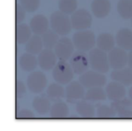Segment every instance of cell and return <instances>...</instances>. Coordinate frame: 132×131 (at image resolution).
<instances>
[{
	"label": "cell",
	"instance_id": "obj_1",
	"mask_svg": "<svg viewBox=\"0 0 132 131\" xmlns=\"http://www.w3.org/2000/svg\"><path fill=\"white\" fill-rule=\"evenodd\" d=\"M50 24L53 30L60 35L68 34L72 28L71 20L67 14L61 11H56L50 16Z\"/></svg>",
	"mask_w": 132,
	"mask_h": 131
},
{
	"label": "cell",
	"instance_id": "obj_2",
	"mask_svg": "<svg viewBox=\"0 0 132 131\" xmlns=\"http://www.w3.org/2000/svg\"><path fill=\"white\" fill-rule=\"evenodd\" d=\"M90 64L94 71L106 72L109 70V61L106 54L100 49H94L90 53Z\"/></svg>",
	"mask_w": 132,
	"mask_h": 131
},
{
	"label": "cell",
	"instance_id": "obj_3",
	"mask_svg": "<svg viewBox=\"0 0 132 131\" xmlns=\"http://www.w3.org/2000/svg\"><path fill=\"white\" fill-rule=\"evenodd\" d=\"M73 41L77 49L86 51L92 49L95 45V36L90 30L79 31L74 34Z\"/></svg>",
	"mask_w": 132,
	"mask_h": 131
},
{
	"label": "cell",
	"instance_id": "obj_4",
	"mask_svg": "<svg viewBox=\"0 0 132 131\" xmlns=\"http://www.w3.org/2000/svg\"><path fill=\"white\" fill-rule=\"evenodd\" d=\"M53 77L57 82L65 85L73 78V70L65 61L61 60L54 68Z\"/></svg>",
	"mask_w": 132,
	"mask_h": 131
},
{
	"label": "cell",
	"instance_id": "obj_5",
	"mask_svg": "<svg viewBox=\"0 0 132 131\" xmlns=\"http://www.w3.org/2000/svg\"><path fill=\"white\" fill-rule=\"evenodd\" d=\"M91 14L85 9H79L75 12L71 18V23L74 29L85 30L89 28L92 24Z\"/></svg>",
	"mask_w": 132,
	"mask_h": 131
},
{
	"label": "cell",
	"instance_id": "obj_6",
	"mask_svg": "<svg viewBox=\"0 0 132 131\" xmlns=\"http://www.w3.org/2000/svg\"><path fill=\"white\" fill-rule=\"evenodd\" d=\"M47 79L43 72L37 71L30 74L27 80V85L30 91L39 93L46 87Z\"/></svg>",
	"mask_w": 132,
	"mask_h": 131
},
{
	"label": "cell",
	"instance_id": "obj_7",
	"mask_svg": "<svg viewBox=\"0 0 132 131\" xmlns=\"http://www.w3.org/2000/svg\"><path fill=\"white\" fill-rule=\"evenodd\" d=\"M128 60V55L122 49L112 50L108 56L110 65L116 70L122 69L126 65Z\"/></svg>",
	"mask_w": 132,
	"mask_h": 131
},
{
	"label": "cell",
	"instance_id": "obj_8",
	"mask_svg": "<svg viewBox=\"0 0 132 131\" xmlns=\"http://www.w3.org/2000/svg\"><path fill=\"white\" fill-rule=\"evenodd\" d=\"M81 84L86 87H99L104 85L106 78L103 75L94 71H88L80 77Z\"/></svg>",
	"mask_w": 132,
	"mask_h": 131
},
{
	"label": "cell",
	"instance_id": "obj_9",
	"mask_svg": "<svg viewBox=\"0 0 132 131\" xmlns=\"http://www.w3.org/2000/svg\"><path fill=\"white\" fill-rule=\"evenodd\" d=\"M73 46L72 41L68 38H63L59 40L55 47L57 57L61 60L65 61L72 56Z\"/></svg>",
	"mask_w": 132,
	"mask_h": 131
},
{
	"label": "cell",
	"instance_id": "obj_10",
	"mask_svg": "<svg viewBox=\"0 0 132 131\" xmlns=\"http://www.w3.org/2000/svg\"><path fill=\"white\" fill-rule=\"evenodd\" d=\"M91 9L96 18H104L109 14L111 10L110 0H93Z\"/></svg>",
	"mask_w": 132,
	"mask_h": 131
},
{
	"label": "cell",
	"instance_id": "obj_11",
	"mask_svg": "<svg viewBox=\"0 0 132 131\" xmlns=\"http://www.w3.org/2000/svg\"><path fill=\"white\" fill-rule=\"evenodd\" d=\"M70 63L72 70L77 74H81L88 68L87 58L82 52H76L72 56Z\"/></svg>",
	"mask_w": 132,
	"mask_h": 131
},
{
	"label": "cell",
	"instance_id": "obj_12",
	"mask_svg": "<svg viewBox=\"0 0 132 131\" xmlns=\"http://www.w3.org/2000/svg\"><path fill=\"white\" fill-rule=\"evenodd\" d=\"M38 63L41 68L45 71H50L56 63V56L50 49H45L40 52Z\"/></svg>",
	"mask_w": 132,
	"mask_h": 131
},
{
	"label": "cell",
	"instance_id": "obj_13",
	"mask_svg": "<svg viewBox=\"0 0 132 131\" xmlns=\"http://www.w3.org/2000/svg\"><path fill=\"white\" fill-rule=\"evenodd\" d=\"M30 28L36 34H44L47 31L48 21L46 17L41 14L34 16L30 22Z\"/></svg>",
	"mask_w": 132,
	"mask_h": 131
},
{
	"label": "cell",
	"instance_id": "obj_14",
	"mask_svg": "<svg viewBox=\"0 0 132 131\" xmlns=\"http://www.w3.org/2000/svg\"><path fill=\"white\" fill-rule=\"evenodd\" d=\"M106 94L112 101H119L125 97L126 90L122 84L119 83L111 82L106 87Z\"/></svg>",
	"mask_w": 132,
	"mask_h": 131
},
{
	"label": "cell",
	"instance_id": "obj_15",
	"mask_svg": "<svg viewBox=\"0 0 132 131\" xmlns=\"http://www.w3.org/2000/svg\"><path fill=\"white\" fill-rule=\"evenodd\" d=\"M117 45L124 50H132V31L128 28L120 30L116 36Z\"/></svg>",
	"mask_w": 132,
	"mask_h": 131
},
{
	"label": "cell",
	"instance_id": "obj_16",
	"mask_svg": "<svg viewBox=\"0 0 132 131\" xmlns=\"http://www.w3.org/2000/svg\"><path fill=\"white\" fill-rule=\"evenodd\" d=\"M112 78L122 85L128 86L132 84V69L116 70L112 73Z\"/></svg>",
	"mask_w": 132,
	"mask_h": 131
},
{
	"label": "cell",
	"instance_id": "obj_17",
	"mask_svg": "<svg viewBox=\"0 0 132 131\" xmlns=\"http://www.w3.org/2000/svg\"><path fill=\"white\" fill-rule=\"evenodd\" d=\"M67 98L70 102H76L82 98L84 90L81 85L74 81L67 87Z\"/></svg>",
	"mask_w": 132,
	"mask_h": 131
},
{
	"label": "cell",
	"instance_id": "obj_18",
	"mask_svg": "<svg viewBox=\"0 0 132 131\" xmlns=\"http://www.w3.org/2000/svg\"><path fill=\"white\" fill-rule=\"evenodd\" d=\"M113 109L118 112L121 117H132V102L128 99H123L116 102L113 104Z\"/></svg>",
	"mask_w": 132,
	"mask_h": 131
},
{
	"label": "cell",
	"instance_id": "obj_19",
	"mask_svg": "<svg viewBox=\"0 0 132 131\" xmlns=\"http://www.w3.org/2000/svg\"><path fill=\"white\" fill-rule=\"evenodd\" d=\"M117 12L123 19L132 18V0H119L117 5Z\"/></svg>",
	"mask_w": 132,
	"mask_h": 131
},
{
	"label": "cell",
	"instance_id": "obj_20",
	"mask_svg": "<svg viewBox=\"0 0 132 131\" xmlns=\"http://www.w3.org/2000/svg\"><path fill=\"white\" fill-rule=\"evenodd\" d=\"M97 43L100 50L108 51L113 49L115 42L112 35L108 33H103L98 37Z\"/></svg>",
	"mask_w": 132,
	"mask_h": 131
},
{
	"label": "cell",
	"instance_id": "obj_21",
	"mask_svg": "<svg viewBox=\"0 0 132 131\" xmlns=\"http://www.w3.org/2000/svg\"><path fill=\"white\" fill-rule=\"evenodd\" d=\"M19 65L23 71H33L37 67V59L31 54H24L19 59Z\"/></svg>",
	"mask_w": 132,
	"mask_h": 131
},
{
	"label": "cell",
	"instance_id": "obj_22",
	"mask_svg": "<svg viewBox=\"0 0 132 131\" xmlns=\"http://www.w3.org/2000/svg\"><path fill=\"white\" fill-rule=\"evenodd\" d=\"M43 41L39 37L34 36L28 40L25 47V50L28 54H36L41 52L43 47Z\"/></svg>",
	"mask_w": 132,
	"mask_h": 131
},
{
	"label": "cell",
	"instance_id": "obj_23",
	"mask_svg": "<svg viewBox=\"0 0 132 131\" xmlns=\"http://www.w3.org/2000/svg\"><path fill=\"white\" fill-rule=\"evenodd\" d=\"M31 31L27 25H19L16 29V40L19 44L25 43L30 39Z\"/></svg>",
	"mask_w": 132,
	"mask_h": 131
},
{
	"label": "cell",
	"instance_id": "obj_24",
	"mask_svg": "<svg viewBox=\"0 0 132 131\" xmlns=\"http://www.w3.org/2000/svg\"><path fill=\"white\" fill-rule=\"evenodd\" d=\"M33 107L35 111L40 114L47 113L50 109V103L46 98L37 97L34 99Z\"/></svg>",
	"mask_w": 132,
	"mask_h": 131
},
{
	"label": "cell",
	"instance_id": "obj_25",
	"mask_svg": "<svg viewBox=\"0 0 132 131\" xmlns=\"http://www.w3.org/2000/svg\"><path fill=\"white\" fill-rule=\"evenodd\" d=\"M68 109L67 105L63 102H58L53 105L50 111V116L53 118H61L68 115Z\"/></svg>",
	"mask_w": 132,
	"mask_h": 131
},
{
	"label": "cell",
	"instance_id": "obj_26",
	"mask_svg": "<svg viewBox=\"0 0 132 131\" xmlns=\"http://www.w3.org/2000/svg\"><path fill=\"white\" fill-rule=\"evenodd\" d=\"M77 6V0H59V8L60 11L66 14L74 13Z\"/></svg>",
	"mask_w": 132,
	"mask_h": 131
},
{
	"label": "cell",
	"instance_id": "obj_27",
	"mask_svg": "<svg viewBox=\"0 0 132 131\" xmlns=\"http://www.w3.org/2000/svg\"><path fill=\"white\" fill-rule=\"evenodd\" d=\"M76 110L82 117L91 118L94 115V107L86 102H81L77 105Z\"/></svg>",
	"mask_w": 132,
	"mask_h": 131
},
{
	"label": "cell",
	"instance_id": "obj_28",
	"mask_svg": "<svg viewBox=\"0 0 132 131\" xmlns=\"http://www.w3.org/2000/svg\"><path fill=\"white\" fill-rule=\"evenodd\" d=\"M43 43L47 49H50L56 45L58 42V36L51 30H47L43 34Z\"/></svg>",
	"mask_w": 132,
	"mask_h": 131
},
{
	"label": "cell",
	"instance_id": "obj_29",
	"mask_svg": "<svg viewBox=\"0 0 132 131\" xmlns=\"http://www.w3.org/2000/svg\"><path fill=\"white\" fill-rule=\"evenodd\" d=\"M47 94L50 99L57 100L64 96V90L59 85L53 83L48 87Z\"/></svg>",
	"mask_w": 132,
	"mask_h": 131
},
{
	"label": "cell",
	"instance_id": "obj_30",
	"mask_svg": "<svg viewBox=\"0 0 132 131\" xmlns=\"http://www.w3.org/2000/svg\"><path fill=\"white\" fill-rule=\"evenodd\" d=\"M86 99L91 102H99L105 99L106 95L104 91L99 87L92 88L86 94Z\"/></svg>",
	"mask_w": 132,
	"mask_h": 131
},
{
	"label": "cell",
	"instance_id": "obj_31",
	"mask_svg": "<svg viewBox=\"0 0 132 131\" xmlns=\"http://www.w3.org/2000/svg\"><path fill=\"white\" fill-rule=\"evenodd\" d=\"M21 5L28 12H33L39 6L40 0H19Z\"/></svg>",
	"mask_w": 132,
	"mask_h": 131
},
{
	"label": "cell",
	"instance_id": "obj_32",
	"mask_svg": "<svg viewBox=\"0 0 132 131\" xmlns=\"http://www.w3.org/2000/svg\"><path fill=\"white\" fill-rule=\"evenodd\" d=\"M116 111L113 108L102 105L97 109V115L101 118H110L115 116Z\"/></svg>",
	"mask_w": 132,
	"mask_h": 131
},
{
	"label": "cell",
	"instance_id": "obj_33",
	"mask_svg": "<svg viewBox=\"0 0 132 131\" xmlns=\"http://www.w3.org/2000/svg\"><path fill=\"white\" fill-rule=\"evenodd\" d=\"M25 10L23 9V6L20 3L16 5V21L19 23L24 19L25 17Z\"/></svg>",
	"mask_w": 132,
	"mask_h": 131
},
{
	"label": "cell",
	"instance_id": "obj_34",
	"mask_svg": "<svg viewBox=\"0 0 132 131\" xmlns=\"http://www.w3.org/2000/svg\"><path fill=\"white\" fill-rule=\"evenodd\" d=\"M17 96L18 97H22L23 94L25 93V87L24 84L21 81H18L17 82Z\"/></svg>",
	"mask_w": 132,
	"mask_h": 131
},
{
	"label": "cell",
	"instance_id": "obj_35",
	"mask_svg": "<svg viewBox=\"0 0 132 131\" xmlns=\"http://www.w3.org/2000/svg\"><path fill=\"white\" fill-rule=\"evenodd\" d=\"M18 116H20L21 118H32L33 117L34 115L29 111L24 110L21 111V114L20 113V114L18 115Z\"/></svg>",
	"mask_w": 132,
	"mask_h": 131
},
{
	"label": "cell",
	"instance_id": "obj_36",
	"mask_svg": "<svg viewBox=\"0 0 132 131\" xmlns=\"http://www.w3.org/2000/svg\"><path fill=\"white\" fill-rule=\"evenodd\" d=\"M128 63L129 66L130 68L132 69V50L128 54Z\"/></svg>",
	"mask_w": 132,
	"mask_h": 131
},
{
	"label": "cell",
	"instance_id": "obj_37",
	"mask_svg": "<svg viewBox=\"0 0 132 131\" xmlns=\"http://www.w3.org/2000/svg\"><path fill=\"white\" fill-rule=\"evenodd\" d=\"M129 96H130V99H131V100L132 101V87H131V89H130V91H129Z\"/></svg>",
	"mask_w": 132,
	"mask_h": 131
}]
</instances>
